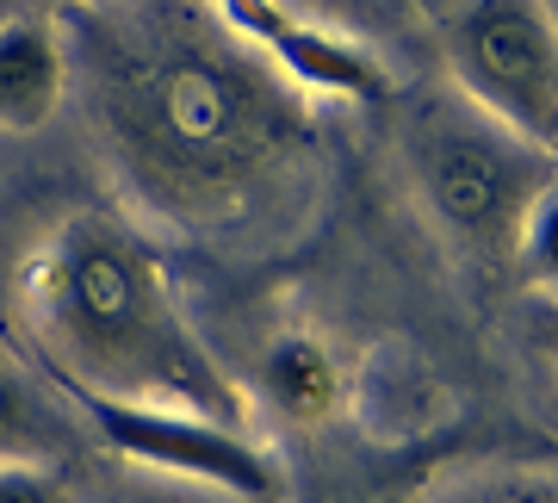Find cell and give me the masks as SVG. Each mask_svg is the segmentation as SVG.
<instances>
[{"label": "cell", "instance_id": "6da1fadb", "mask_svg": "<svg viewBox=\"0 0 558 503\" xmlns=\"http://www.w3.org/2000/svg\"><path fill=\"white\" fill-rule=\"evenodd\" d=\"M143 212L180 230H236L299 200L311 106L211 0H81L69 81Z\"/></svg>", "mask_w": 558, "mask_h": 503}, {"label": "cell", "instance_id": "7a4b0ae2", "mask_svg": "<svg viewBox=\"0 0 558 503\" xmlns=\"http://www.w3.org/2000/svg\"><path fill=\"white\" fill-rule=\"evenodd\" d=\"M20 343L44 373L112 398L174 404L248 423L242 385L211 361L180 311L161 255L119 212H69L20 267Z\"/></svg>", "mask_w": 558, "mask_h": 503}, {"label": "cell", "instance_id": "3957f363", "mask_svg": "<svg viewBox=\"0 0 558 503\" xmlns=\"http://www.w3.org/2000/svg\"><path fill=\"white\" fill-rule=\"evenodd\" d=\"M410 168H416L422 205L459 249L478 262H509L521 242V224L534 212L539 187L558 175V161L478 106H428L410 131Z\"/></svg>", "mask_w": 558, "mask_h": 503}, {"label": "cell", "instance_id": "277c9868", "mask_svg": "<svg viewBox=\"0 0 558 503\" xmlns=\"http://www.w3.org/2000/svg\"><path fill=\"white\" fill-rule=\"evenodd\" d=\"M447 75L465 106L558 161V13L546 0H459Z\"/></svg>", "mask_w": 558, "mask_h": 503}, {"label": "cell", "instance_id": "5b68a950", "mask_svg": "<svg viewBox=\"0 0 558 503\" xmlns=\"http://www.w3.org/2000/svg\"><path fill=\"white\" fill-rule=\"evenodd\" d=\"M44 380L57 385L62 404H75V417L94 429V442L106 454H119L124 466L205 484V491H223L236 503L279 498V466L236 423H218V417H199V410H174V404L112 398V392H94V385L62 380V373H44Z\"/></svg>", "mask_w": 558, "mask_h": 503}, {"label": "cell", "instance_id": "8992f818", "mask_svg": "<svg viewBox=\"0 0 558 503\" xmlns=\"http://www.w3.org/2000/svg\"><path fill=\"white\" fill-rule=\"evenodd\" d=\"M218 20L236 32L255 57H267L299 94L341 106H379L391 100V69L348 32L323 20H304L292 0H211Z\"/></svg>", "mask_w": 558, "mask_h": 503}, {"label": "cell", "instance_id": "52a82bcc", "mask_svg": "<svg viewBox=\"0 0 558 503\" xmlns=\"http://www.w3.org/2000/svg\"><path fill=\"white\" fill-rule=\"evenodd\" d=\"M69 100V38L50 13L0 20V131H44Z\"/></svg>", "mask_w": 558, "mask_h": 503}, {"label": "cell", "instance_id": "ba28073f", "mask_svg": "<svg viewBox=\"0 0 558 503\" xmlns=\"http://www.w3.org/2000/svg\"><path fill=\"white\" fill-rule=\"evenodd\" d=\"M260 385H267V404H274L286 423H329L341 404H348V380H341L336 348L311 336V330H286L267 343L260 355Z\"/></svg>", "mask_w": 558, "mask_h": 503}, {"label": "cell", "instance_id": "9c48e42d", "mask_svg": "<svg viewBox=\"0 0 558 503\" xmlns=\"http://www.w3.org/2000/svg\"><path fill=\"white\" fill-rule=\"evenodd\" d=\"M50 447H62V423L50 410H38V398L20 385V373L0 361V454L44 460Z\"/></svg>", "mask_w": 558, "mask_h": 503}, {"label": "cell", "instance_id": "30bf717a", "mask_svg": "<svg viewBox=\"0 0 558 503\" xmlns=\"http://www.w3.org/2000/svg\"><path fill=\"white\" fill-rule=\"evenodd\" d=\"M515 262H521V274H527V280L558 304V175L539 187L534 212H527V224H521Z\"/></svg>", "mask_w": 558, "mask_h": 503}, {"label": "cell", "instance_id": "8fae6325", "mask_svg": "<svg viewBox=\"0 0 558 503\" xmlns=\"http://www.w3.org/2000/svg\"><path fill=\"white\" fill-rule=\"evenodd\" d=\"M0 503H69V479L50 460L0 454Z\"/></svg>", "mask_w": 558, "mask_h": 503}, {"label": "cell", "instance_id": "7c38bea8", "mask_svg": "<svg viewBox=\"0 0 558 503\" xmlns=\"http://www.w3.org/2000/svg\"><path fill=\"white\" fill-rule=\"evenodd\" d=\"M435 503H558L553 484L539 479H509V472H490V479H465L453 491H440Z\"/></svg>", "mask_w": 558, "mask_h": 503}, {"label": "cell", "instance_id": "4fadbf2b", "mask_svg": "<svg viewBox=\"0 0 558 503\" xmlns=\"http://www.w3.org/2000/svg\"><path fill=\"white\" fill-rule=\"evenodd\" d=\"M534 348L546 355V367L558 373V304H553V299H546V311L534 318Z\"/></svg>", "mask_w": 558, "mask_h": 503}, {"label": "cell", "instance_id": "5bb4252c", "mask_svg": "<svg viewBox=\"0 0 558 503\" xmlns=\"http://www.w3.org/2000/svg\"><path fill=\"white\" fill-rule=\"evenodd\" d=\"M69 7H81V0H69Z\"/></svg>", "mask_w": 558, "mask_h": 503}, {"label": "cell", "instance_id": "9a60e30c", "mask_svg": "<svg viewBox=\"0 0 558 503\" xmlns=\"http://www.w3.org/2000/svg\"><path fill=\"white\" fill-rule=\"evenodd\" d=\"M553 491H558V479H553Z\"/></svg>", "mask_w": 558, "mask_h": 503}]
</instances>
